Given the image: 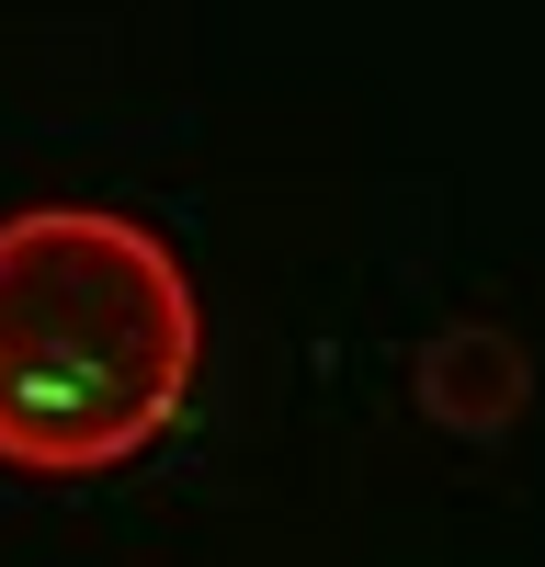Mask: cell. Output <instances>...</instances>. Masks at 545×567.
<instances>
[{"label": "cell", "instance_id": "6da1fadb", "mask_svg": "<svg viewBox=\"0 0 545 567\" xmlns=\"http://www.w3.org/2000/svg\"><path fill=\"white\" fill-rule=\"evenodd\" d=\"M205 386V296L114 205L0 216V477L80 488L136 465Z\"/></svg>", "mask_w": 545, "mask_h": 567}, {"label": "cell", "instance_id": "7a4b0ae2", "mask_svg": "<svg viewBox=\"0 0 545 567\" xmlns=\"http://www.w3.org/2000/svg\"><path fill=\"white\" fill-rule=\"evenodd\" d=\"M409 386H421V409L443 420V432H466V443H489V432H512V409H523V352L500 341V329H432L421 341V363H409Z\"/></svg>", "mask_w": 545, "mask_h": 567}]
</instances>
